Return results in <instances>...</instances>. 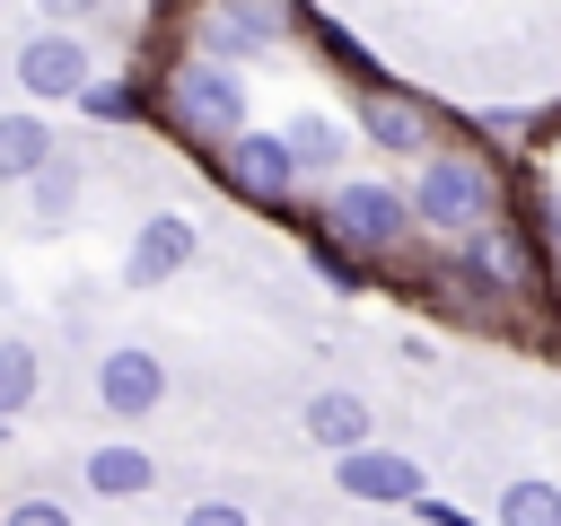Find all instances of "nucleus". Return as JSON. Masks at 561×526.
<instances>
[{
	"label": "nucleus",
	"mask_w": 561,
	"mask_h": 526,
	"mask_svg": "<svg viewBox=\"0 0 561 526\" xmlns=\"http://www.w3.org/2000/svg\"><path fill=\"white\" fill-rule=\"evenodd\" d=\"M508 167L456 123L438 149H421L412 158V175H403V202H412V228H421V245H465L473 228H491V219H508Z\"/></svg>",
	"instance_id": "f257e3e1"
},
{
	"label": "nucleus",
	"mask_w": 561,
	"mask_h": 526,
	"mask_svg": "<svg viewBox=\"0 0 561 526\" xmlns=\"http://www.w3.org/2000/svg\"><path fill=\"white\" fill-rule=\"evenodd\" d=\"M140 96H149V132H167V140L193 149V158H210L219 140H237V132L254 123V88H245V70L202 61V53H184V44L140 79Z\"/></svg>",
	"instance_id": "f03ea898"
},
{
	"label": "nucleus",
	"mask_w": 561,
	"mask_h": 526,
	"mask_svg": "<svg viewBox=\"0 0 561 526\" xmlns=\"http://www.w3.org/2000/svg\"><path fill=\"white\" fill-rule=\"evenodd\" d=\"M298 228H316L324 245H342L351 263H368L377 281L386 272H403L412 254H421V228H412V202H403V175H333L316 202H307V219Z\"/></svg>",
	"instance_id": "7ed1b4c3"
},
{
	"label": "nucleus",
	"mask_w": 561,
	"mask_h": 526,
	"mask_svg": "<svg viewBox=\"0 0 561 526\" xmlns=\"http://www.w3.org/2000/svg\"><path fill=\"white\" fill-rule=\"evenodd\" d=\"M184 18V53L228 61V70H263L298 44V0H167Z\"/></svg>",
	"instance_id": "20e7f679"
},
{
	"label": "nucleus",
	"mask_w": 561,
	"mask_h": 526,
	"mask_svg": "<svg viewBox=\"0 0 561 526\" xmlns=\"http://www.w3.org/2000/svg\"><path fill=\"white\" fill-rule=\"evenodd\" d=\"M351 132H359V149L368 158H421V149H438L447 132H456V114L430 96V88H403V79H386V88H368V96H351Z\"/></svg>",
	"instance_id": "39448f33"
},
{
	"label": "nucleus",
	"mask_w": 561,
	"mask_h": 526,
	"mask_svg": "<svg viewBox=\"0 0 561 526\" xmlns=\"http://www.w3.org/2000/svg\"><path fill=\"white\" fill-rule=\"evenodd\" d=\"M202 167H210V184H219L228 202H245V210H298V193H307L272 123H245V132H237V140H219Z\"/></svg>",
	"instance_id": "423d86ee"
},
{
	"label": "nucleus",
	"mask_w": 561,
	"mask_h": 526,
	"mask_svg": "<svg viewBox=\"0 0 561 526\" xmlns=\"http://www.w3.org/2000/svg\"><path fill=\"white\" fill-rule=\"evenodd\" d=\"M9 79H18V96L44 114V105H70V96L96 79V53H88V35H70V26H26L18 53H9Z\"/></svg>",
	"instance_id": "0eeeda50"
},
{
	"label": "nucleus",
	"mask_w": 561,
	"mask_h": 526,
	"mask_svg": "<svg viewBox=\"0 0 561 526\" xmlns=\"http://www.w3.org/2000/svg\"><path fill=\"white\" fill-rule=\"evenodd\" d=\"M167 359L149 351V342H114V351H96L88 359V395H96V412L105 421H149L158 403H167Z\"/></svg>",
	"instance_id": "6e6552de"
},
{
	"label": "nucleus",
	"mask_w": 561,
	"mask_h": 526,
	"mask_svg": "<svg viewBox=\"0 0 561 526\" xmlns=\"http://www.w3.org/2000/svg\"><path fill=\"white\" fill-rule=\"evenodd\" d=\"M280 132V149H289V167H298V184H333V175H351V158H359V132H351V114L342 105H298V114H280L272 123Z\"/></svg>",
	"instance_id": "1a4fd4ad"
},
{
	"label": "nucleus",
	"mask_w": 561,
	"mask_h": 526,
	"mask_svg": "<svg viewBox=\"0 0 561 526\" xmlns=\"http://www.w3.org/2000/svg\"><path fill=\"white\" fill-rule=\"evenodd\" d=\"M333 491H342L351 508H412V500L430 491V473H421V456H403V447L368 438V447L333 456Z\"/></svg>",
	"instance_id": "9d476101"
},
{
	"label": "nucleus",
	"mask_w": 561,
	"mask_h": 526,
	"mask_svg": "<svg viewBox=\"0 0 561 526\" xmlns=\"http://www.w3.org/2000/svg\"><path fill=\"white\" fill-rule=\"evenodd\" d=\"M193 254H202V228L184 210H140V228L123 245V289H167L175 272H193Z\"/></svg>",
	"instance_id": "9b49d317"
},
{
	"label": "nucleus",
	"mask_w": 561,
	"mask_h": 526,
	"mask_svg": "<svg viewBox=\"0 0 561 526\" xmlns=\"http://www.w3.org/2000/svg\"><path fill=\"white\" fill-rule=\"evenodd\" d=\"M298 430H307L316 456H351V447L377 438V403H368L359 386H316V395L298 403Z\"/></svg>",
	"instance_id": "f8f14e48"
},
{
	"label": "nucleus",
	"mask_w": 561,
	"mask_h": 526,
	"mask_svg": "<svg viewBox=\"0 0 561 526\" xmlns=\"http://www.w3.org/2000/svg\"><path fill=\"white\" fill-rule=\"evenodd\" d=\"M18 202H26V237H61V228L79 219V202H88V167H79L70 149H53V158L18 184Z\"/></svg>",
	"instance_id": "ddd939ff"
},
{
	"label": "nucleus",
	"mask_w": 561,
	"mask_h": 526,
	"mask_svg": "<svg viewBox=\"0 0 561 526\" xmlns=\"http://www.w3.org/2000/svg\"><path fill=\"white\" fill-rule=\"evenodd\" d=\"M79 491H88V500H149V491H158V456H149L140 438H96V447L79 456Z\"/></svg>",
	"instance_id": "4468645a"
},
{
	"label": "nucleus",
	"mask_w": 561,
	"mask_h": 526,
	"mask_svg": "<svg viewBox=\"0 0 561 526\" xmlns=\"http://www.w3.org/2000/svg\"><path fill=\"white\" fill-rule=\"evenodd\" d=\"M298 44H307V53L342 79V96H368V88H386V79H394V70H386V61H377V53H368L342 18H298Z\"/></svg>",
	"instance_id": "2eb2a0df"
},
{
	"label": "nucleus",
	"mask_w": 561,
	"mask_h": 526,
	"mask_svg": "<svg viewBox=\"0 0 561 526\" xmlns=\"http://www.w3.org/2000/svg\"><path fill=\"white\" fill-rule=\"evenodd\" d=\"M53 149H61V132H53L35 105H9V114H0V184H9V193H18Z\"/></svg>",
	"instance_id": "dca6fc26"
},
{
	"label": "nucleus",
	"mask_w": 561,
	"mask_h": 526,
	"mask_svg": "<svg viewBox=\"0 0 561 526\" xmlns=\"http://www.w3.org/2000/svg\"><path fill=\"white\" fill-rule=\"evenodd\" d=\"M35 395H44V351L18 342V333H0V421L35 412Z\"/></svg>",
	"instance_id": "f3484780"
},
{
	"label": "nucleus",
	"mask_w": 561,
	"mask_h": 526,
	"mask_svg": "<svg viewBox=\"0 0 561 526\" xmlns=\"http://www.w3.org/2000/svg\"><path fill=\"white\" fill-rule=\"evenodd\" d=\"M491 526H561V482H543V473H517V482H500V500H491Z\"/></svg>",
	"instance_id": "a211bd4d"
},
{
	"label": "nucleus",
	"mask_w": 561,
	"mask_h": 526,
	"mask_svg": "<svg viewBox=\"0 0 561 526\" xmlns=\"http://www.w3.org/2000/svg\"><path fill=\"white\" fill-rule=\"evenodd\" d=\"M70 105H79L88 123H105V132H123V123H149V96H140V79H88Z\"/></svg>",
	"instance_id": "6ab92c4d"
},
{
	"label": "nucleus",
	"mask_w": 561,
	"mask_h": 526,
	"mask_svg": "<svg viewBox=\"0 0 561 526\" xmlns=\"http://www.w3.org/2000/svg\"><path fill=\"white\" fill-rule=\"evenodd\" d=\"M298 254H307V272H316L333 298H368V289H377V272H368V263H351L342 245H324L316 228H298Z\"/></svg>",
	"instance_id": "aec40b11"
},
{
	"label": "nucleus",
	"mask_w": 561,
	"mask_h": 526,
	"mask_svg": "<svg viewBox=\"0 0 561 526\" xmlns=\"http://www.w3.org/2000/svg\"><path fill=\"white\" fill-rule=\"evenodd\" d=\"M0 526H79V517H70L53 491H18V500L0 508Z\"/></svg>",
	"instance_id": "412c9836"
},
{
	"label": "nucleus",
	"mask_w": 561,
	"mask_h": 526,
	"mask_svg": "<svg viewBox=\"0 0 561 526\" xmlns=\"http://www.w3.org/2000/svg\"><path fill=\"white\" fill-rule=\"evenodd\" d=\"M175 526H254V517H245V500H219V491H210V500H193Z\"/></svg>",
	"instance_id": "4be33fe9"
},
{
	"label": "nucleus",
	"mask_w": 561,
	"mask_h": 526,
	"mask_svg": "<svg viewBox=\"0 0 561 526\" xmlns=\"http://www.w3.org/2000/svg\"><path fill=\"white\" fill-rule=\"evenodd\" d=\"M412 517H421V526H491V517H473V508H456V500H438V491H421Z\"/></svg>",
	"instance_id": "5701e85b"
},
{
	"label": "nucleus",
	"mask_w": 561,
	"mask_h": 526,
	"mask_svg": "<svg viewBox=\"0 0 561 526\" xmlns=\"http://www.w3.org/2000/svg\"><path fill=\"white\" fill-rule=\"evenodd\" d=\"M35 18H44V26H70V35H79L88 18H105V0H35Z\"/></svg>",
	"instance_id": "b1692460"
},
{
	"label": "nucleus",
	"mask_w": 561,
	"mask_h": 526,
	"mask_svg": "<svg viewBox=\"0 0 561 526\" xmlns=\"http://www.w3.org/2000/svg\"><path fill=\"white\" fill-rule=\"evenodd\" d=\"M0 447H9V421H0Z\"/></svg>",
	"instance_id": "393cba45"
},
{
	"label": "nucleus",
	"mask_w": 561,
	"mask_h": 526,
	"mask_svg": "<svg viewBox=\"0 0 561 526\" xmlns=\"http://www.w3.org/2000/svg\"><path fill=\"white\" fill-rule=\"evenodd\" d=\"M0 26H9V0H0Z\"/></svg>",
	"instance_id": "a878e982"
}]
</instances>
